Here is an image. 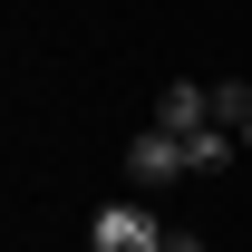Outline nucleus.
<instances>
[{
  "label": "nucleus",
  "instance_id": "1",
  "mask_svg": "<svg viewBox=\"0 0 252 252\" xmlns=\"http://www.w3.org/2000/svg\"><path fill=\"white\" fill-rule=\"evenodd\" d=\"M97 252H165V233H156L146 204H107L97 214Z\"/></svg>",
  "mask_w": 252,
  "mask_h": 252
},
{
  "label": "nucleus",
  "instance_id": "2",
  "mask_svg": "<svg viewBox=\"0 0 252 252\" xmlns=\"http://www.w3.org/2000/svg\"><path fill=\"white\" fill-rule=\"evenodd\" d=\"M175 175H185V136H136V146H126V185H175Z\"/></svg>",
  "mask_w": 252,
  "mask_h": 252
},
{
  "label": "nucleus",
  "instance_id": "3",
  "mask_svg": "<svg viewBox=\"0 0 252 252\" xmlns=\"http://www.w3.org/2000/svg\"><path fill=\"white\" fill-rule=\"evenodd\" d=\"M156 126H165V136H194V126H214V88H194V78H175V88L156 97Z\"/></svg>",
  "mask_w": 252,
  "mask_h": 252
},
{
  "label": "nucleus",
  "instance_id": "4",
  "mask_svg": "<svg viewBox=\"0 0 252 252\" xmlns=\"http://www.w3.org/2000/svg\"><path fill=\"white\" fill-rule=\"evenodd\" d=\"M233 156H243V136H233V126H194V136H185V175H223Z\"/></svg>",
  "mask_w": 252,
  "mask_h": 252
},
{
  "label": "nucleus",
  "instance_id": "5",
  "mask_svg": "<svg viewBox=\"0 0 252 252\" xmlns=\"http://www.w3.org/2000/svg\"><path fill=\"white\" fill-rule=\"evenodd\" d=\"M214 126H233V136L252 126V78H223L214 88Z\"/></svg>",
  "mask_w": 252,
  "mask_h": 252
},
{
  "label": "nucleus",
  "instance_id": "6",
  "mask_svg": "<svg viewBox=\"0 0 252 252\" xmlns=\"http://www.w3.org/2000/svg\"><path fill=\"white\" fill-rule=\"evenodd\" d=\"M165 252H204V233H165Z\"/></svg>",
  "mask_w": 252,
  "mask_h": 252
},
{
  "label": "nucleus",
  "instance_id": "7",
  "mask_svg": "<svg viewBox=\"0 0 252 252\" xmlns=\"http://www.w3.org/2000/svg\"><path fill=\"white\" fill-rule=\"evenodd\" d=\"M243 146H252V126H243Z\"/></svg>",
  "mask_w": 252,
  "mask_h": 252
}]
</instances>
